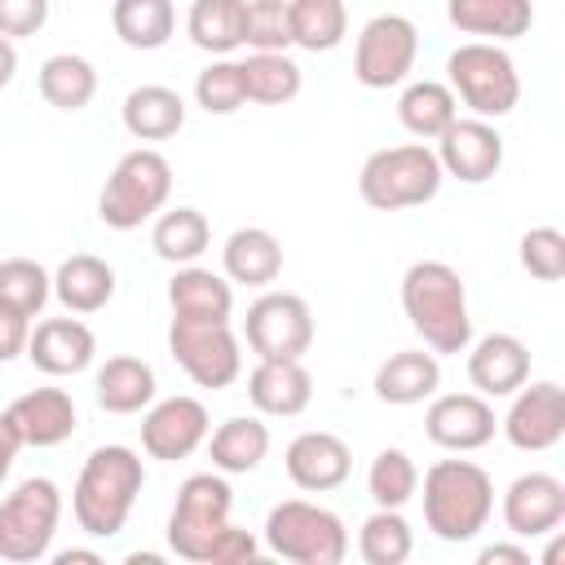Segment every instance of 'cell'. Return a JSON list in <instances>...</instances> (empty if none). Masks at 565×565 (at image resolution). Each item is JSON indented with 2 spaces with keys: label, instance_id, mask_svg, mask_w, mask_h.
Instances as JSON below:
<instances>
[{
  "label": "cell",
  "instance_id": "cell-1",
  "mask_svg": "<svg viewBox=\"0 0 565 565\" xmlns=\"http://www.w3.org/2000/svg\"><path fill=\"white\" fill-rule=\"evenodd\" d=\"M141 486H146V463L132 446H97L84 459L71 490L75 525L88 539H115L128 525Z\"/></svg>",
  "mask_w": 565,
  "mask_h": 565
},
{
  "label": "cell",
  "instance_id": "cell-2",
  "mask_svg": "<svg viewBox=\"0 0 565 565\" xmlns=\"http://www.w3.org/2000/svg\"><path fill=\"white\" fill-rule=\"evenodd\" d=\"M402 313L433 353H463L472 344L468 287L446 260H415L402 274Z\"/></svg>",
  "mask_w": 565,
  "mask_h": 565
},
{
  "label": "cell",
  "instance_id": "cell-3",
  "mask_svg": "<svg viewBox=\"0 0 565 565\" xmlns=\"http://www.w3.org/2000/svg\"><path fill=\"white\" fill-rule=\"evenodd\" d=\"M424 525L441 543H468L490 525L494 481L472 459H437L424 472Z\"/></svg>",
  "mask_w": 565,
  "mask_h": 565
},
{
  "label": "cell",
  "instance_id": "cell-4",
  "mask_svg": "<svg viewBox=\"0 0 565 565\" xmlns=\"http://www.w3.org/2000/svg\"><path fill=\"white\" fill-rule=\"evenodd\" d=\"M441 181L446 172L437 154L424 141H406V146H384L366 154L358 172V194L375 212H402V207H424L428 199H437Z\"/></svg>",
  "mask_w": 565,
  "mask_h": 565
},
{
  "label": "cell",
  "instance_id": "cell-5",
  "mask_svg": "<svg viewBox=\"0 0 565 565\" xmlns=\"http://www.w3.org/2000/svg\"><path fill=\"white\" fill-rule=\"evenodd\" d=\"M446 84L477 119H503L521 102V75L503 44L468 40L446 57Z\"/></svg>",
  "mask_w": 565,
  "mask_h": 565
},
{
  "label": "cell",
  "instance_id": "cell-6",
  "mask_svg": "<svg viewBox=\"0 0 565 565\" xmlns=\"http://www.w3.org/2000/svg\"><path fill=\"white\" fill-rule=\"evenodd\" d=\"M168 194H172V163L159 150L137 146L110 168V177L97 194V216L106 230L124 234V230H137L150 216H159Z\"/></svg>",
  "mask_w": 565,
  "mask_h": 565
},
{
  "label": "cell",
  "instance_id": "cell-7",
  "mask_svg": "<svg viewBox=\"0 0 565 565\" xmlns=\"http://www.w3.org/2000/svg\"><path fill=\"white\" fill-rule=\"evenodd\" d=\"M265 547L291 565H340L349 556L344 521L309 499H282L265 516Z\"/></svg>",
  "mask_w": 565,
  "mask_h": 565
},
{
  "label": "cell",
  "instance_id": "cell-8",
  "mask_svg": "<svg viewBox=\"0 0 565 565\" xmlns=\"http://www.w3.org/2000/svg\"><path fill=\"white\" fill-rule=\"evenodd\" d=\"M230 508H234V490L225 481V472H194L181 481L177 503L168 512V547L181 561L207 565L212 543L225 534L230 525Z\"/></svg>",
  "mask_w": 565,
  "mask_h": 565
},
{
  "label": "cell",
  "instance_id": "cell-9",
  "mask_svg": "<svg viewBox=\"0 0 565 565\" xmlns=\"http://www.w3.org/2000/svg\"><path fill=\"white\" fill-rule=\"evenodd\" d=\"M62 521V490L49 477H26L0 499V561H44Z\"/></svg>",
  "mask_w": 565,
  "mask_h": 565
},
{
  "label": "cell",
  "instance_id": "cell-10",
  "mask_svg": "<svg viewBox=\"0 0 565 565\" xmlns=\"http://www.w3.org/2000/svg\"><path fill=\"white\" fill-rule=\"evenodd\" d=\"M168 353L199 388H230L243 375V344L221 318H181L168 322Z\"/></svg>",
  "mask_w": 565,
  "mask_h": 565
},
{
  "label": "cell",
  "instance_id": "cell-11",
  "mask_svg": "<svg viewBox=\"0 0 565 565\" xmlns=\"http://www.w3.org/2000/svg\"><path fill=\"white\" fill-rule=\"evenodd\" d=\"M419 57V31L406 13H375L353 44V79L362 88H397Z\"/></svg>",
  "mask_w": 565,
  "mask_h": 565
},
{
  "label": "cell",
  "instance_id": "cell-12",
  "mask_svg": "<svg viewBox=\"0 0 565 565\" xmlns=\"http://www.w3.org/2000/svg\"><path fill=\"white\" fill-rule=\"evenodd\" d=\"M243 340L256 358H305L313 344V313L296 291H265L247 305Z\"/></svg>",
  "mask_w": 565,
  "mask_h": 565
},
{
  "label": "cell",
  "instance_id": "cell-13",
  "mask_svg": "<svg viewBox=\"0 0 565 565\" xmlns=\"http://www.w3.org/2000/svg\"><path fill=\"white\" fill-rule=\"evenodd\" d=\"M508 446L525 450V455H543L565 437V388L556 380H525L512 393L508 415L499 419Z\"/></svg>",
  "mask_w": 565,
  "mask_h": 565
},
{
  "label": "cell",
  "instance_id": "cell-14",
  "mask_svg": "<svg viewBox=\"0 0 565 565\" xmlns=\"http://www.w3.org/2000/svg\"><path fill=\"white\" fill-rule=\"evenodd\" d=\"M212 433V419H207V406L199 397H163V402H150L146 415H141V450L150 459H163V463H177V459H190Z\"/></svg>",
  "mask_w": 565,
  "mask_h": 565
},
{
  "label": "cell",
  "instance_id": "cell-15",
  "mask_svg": "<svg viewBox=\"0 0 565 565\" xmlns=\"http://www.w3.org/2000/svg\"><path fill=\"white\" fill-rule=\"evenodd\" d=\"M424 433L433 446L450 450V455H468L494 441L499 419L490 397L481 393H433L428 411H424Z\"/></svg>",
  "mask_w": 565,
  "mask_h": 565
},
{
  "label": "cell",
  "instance_id": "cell-16",
  "mask_svg": "<svg viewBox=\"0 0 565 565\" xmlns=\"http://www.w3.org/2000/svg\"><path fill=\"white\" fill-rule=\"evenodd\" d=\"M437 163L446 177L463 181V185H486L499 168H503V137L490 119H455L441 137H437Z\"/></svg>",
  "mask_w": 565,
  "mask_h": 565
},
{
  "label": "cell",
  "instance_id": "cell-17",
  "mask_svg": "<svg viewBox=\"0 0 565 565\" xmlns=\"http://www.w3.org/2000/svg\"><path fill=\"white\" fill-rule=\"evenodd\" d=\"M503 525L512 539H543L556 534L565 521V481L552 472H521L503 490Z\"/></svg>",
  "mask_w": 565,
  "mask_h": 565
},
{
  "label": "cell",
  "instance_id": "cell-18",
  "mask_svg": "<svg viewBox=\"0 0 565 565\" xmlns=\"http://www.w3.org/2000/svg\"><path fill=\"white\" fill-rule=\"evenodd\" d=\"M282 468L291 477V486L309 490V494H327L335 486L349 481L353 472V450L344 437L327 433V428H309V433H296L282 450Z\"/></svg>",
  "mask_w": 565,
  "mask_h": 565
},
{
  "label": "cell",
  "instance_id": "cell-19",
  "mask_svg": "<svg viewBox=\"0 0 565 565\" xmlns=\"http://www.w3.org/2000/svg\"><path fill=\"white\" fill-rule=\"evenodd\" d=\"M468 380L481 397H512L530 380V349L512 331H490L468 349Z\"/></svg>",
  "mask_w": 565,
  "mask_h": 565
},
{
  "label": "cell",
  "instance_id": "cell-20",
  "mask_svg": "<svg viewBox=\"0 0 565 565\" xmlns=\"http://www.w3.org/2000/svg\"><path fill=\"white\" fill-rule=\"evenodd\" d=\"M26 358L44 375H57V380L62 375H79L97 358V335L79 318H44V322L31 327Z\"/></svg>",
  "mask_w": 565,
  "mask_h": 565
},
{
  "label": "cell",
  "instance_id": "cell-21",
  "mask_svg": "<svg viewBox=\"0 0 565 565\" xmlns=\"http://www.w3.org/2000/svg\"><path fill=\"white\" fill-rule=\"evenodd\" d=\"M247 402L260 415L291 419V415L309 411V402H313V375L305 371L300 358H256V366L247 375Z\"/></svg>",
  "mask_w": 565,
  "mask_h": 565
},
{
  "label": "cell",
  "instance_id": "cell-22",
  "mask_svg": "<svg viewBox=\"0 0 565 565\" xmlns=\"http://www.w3.org/2000/svg\"><path fill=\"white\" fill-rule=\"evenodd\" d=\"M9 419L22 437V446H35V450H49V446H62L75 424H79V411H75V397L66 388H31L22 397L9 402Z\"/></svg>",
  "mask_w": 565,
  "mask_h": 565
},
{
  "label": "cell",
  "instance_id": "cell-23",
  "mask_svg": "<svg viewBox=\"0 0 565 565\" xmlns=\"http://www.w3.org/2000/svg\"><path fill=\"white\" fill-rule=\"evenodd\" d=\"M446 18L459 35L508 44V40L530 35L534 4L530 0H446Z\"/></svg>",
  "mask_w": 565,
  "mask_h": 565
},
{
  "label": "cell",
  "instance_id": "cell-24",
  "mask_svg": "<svg viewBox=\"0 0 565 565\" xmlns=\"http://www.w3.org/2000/svg\"><path fill=\"white\" fill-rule=\"evenodd\" d=\"M154 366L146 358H132V353H115L97 366L93 375V393H97V406L106 415H137L154 402Z\"/></svg>",
  "mask_w": 565,
  "mask_h": 565
},
{
  "label": "cell",
  "instance_id": "cell-25",
  "mask_svg": "<svg viewBox=\"0 0 565 565\" xmlns=\"http://www.w3.org/2000/svg\"><path fill=\"white\" fill-rule=\"evenodd\" d=\"M375 397L388 402V406H415V402H428L437 388H441V362L437 353H424V349H402V353H388L380 366H375Z\"/></svg>",
  "mask_w": 565,
  "mask_h": 565
},
{
  "label": "cell",
  "instance_id": "cell-26",
  "mask_svg": "<svg viewBox=\"0 0 565 565\" xmlns=\"http://www.w3.org/2000/svg\"><path fill=\"white\" fill-rule=\"evenodd\" d=\"M53 296L66 313H97L115 300V269L93 252H75L53 269Z\"/></svg>",
  "mask_w": 565,
  "mask_h": 565
},
{
  "label": "cell",
  "instance_id": "cell-27",
  "mask_svg": "<svg viewBox=\"0 0 565 565\" xmlns=\"http://www.w3.org/2000/svg\"><path fill=\"white\" fill-rule=\"evenodd\" d=\"M119 119L137 141H168L185 124V97L168 84H137L124 97Z\"/></svg>",
  "mask_w": 565,
  "mask_h": 565
},
{
  "label": "cell",
  "instance_id": "cell-28",
  "mask_svg": "<svg viewBox=\"0 0 565 565\" xmlns=\"http://www.w3.org/2000/svg\"><path fill=\"white\" fill-rule=\"evenodd\" d=\"M221 269L230 282H243V287H269L278 274H282V243L260 230V225H243L225 238L221 247Z\"/></svg>",
  "mask_w": 565,
  "mask_h": 565
},
{
  "label": "cell",
  "instance_id": "cell-29",
  "mask_svg": "<svg viewBox=\"0 0 565 565\" xmlns=\"http://www.w3.org/2000/svg\"><path fill=\"white\" fill-rule=\"evenodd\" d=\"M203 446H207V459H212L216 472H225V477L256 472L269 455V428L256 415H234V419L216 424Z\"/></svg>",
  "mask_w": 565,
  "mask_h": 565
},
{
  "label": "cell",
  "instance_id": "cell-30",
  "mask_svg": "<svg viewBox=\"0 0 565 565\" xmlns=\"http://www.w3.org/2000/svg\"><path fill=\"white\" fill-rule=\"evenodd\" d=\"M168 305L181 318H221V322H230L234 282L225 274L203 269V265H177V274L168 282Z\"/></svg>",
  "mask_w": 565,
  "mask_h": 565
},
{
  "label": "cell",
  "instance_id": "cell-31",
  "mask_svg": "<svg viewBox=\"0 0 565 565\" xmlns=\"http://www.w3.org/2000/svg\"><path fill=\"white\" fill-rule=\"evenodd\" d=\"M455 119H459V102L441 79H415L397 97V124L419 141H437Z\"/></svg>",
  "mask_w": 565,
  "mask_h": 565
},
{
  "label": "cell",
  "instance_id": "cell-32",
  "mask_svg": "<svg viewBox=\"0 0 565 565\" xmlns=\"http://www.w3.org/2000/svg\"><path fill=\"white\" fill-rule=\"evenodd\" d=\"M110 26L128 49L154 53L177 31V4L172 0H115L110 4Z\"/></svg>",
  "mask_w": 565,
  "mask_h": 565
},
{
  "label": "cell",
  "instance_id": "cell-33",
  "mask_svg": "<svg viewBox=\"0 0 565 565\" xmlns=\"http://www.w3.org/2000/svg\"><path fill=\"white\" fill-rule=\"evenodd\" d=\"M35 84H40V97L53 110H84L97 97V71L79 53H53V57H44Z\"/></svg>",
  "mask_w": 565,
  "mask_h": 565
},
{
  "label": "cell",
  "instance_id": "cell-34",
  "mask_svg": "<svg viewBox=\"0 0 565 565\" xmlns=\"http://www.w3.org/2000/svg\"><path fill=\"white\" fill-rule=\"evenodd\" d=\"M212 243V225L199 207H168L154 216V230H150V247L159 260L168 265H194Z\"/></svg>",
  "mask_w": 565,
  "mask_h": 565
},
{
  "label": "cell",
  "instance_id": "cell-35",
  "mask_svg": "<svg viewBox=\"0 0 565 565\" xmlns=\"http://www.w3.org/2000/svg\"><path fill=\"white\" fill-rule=\"evenodd\" d=\"M243 4L247 0H194L185 13V35L194 40V49L212 57H230L234 49H243Z\"/></svg>",
  "mask_w": 565,
  "mask_h": 565
},
{
  "label": "cell",
  "instance_id": "cell-36",
  "mask_svg": "<svg viewBox=\"0 0 565 565\" xmlns=\"http://www.w3.org/2000/svg\"><path fill=\"white\" fill-rule=\"evenodd\" d=\"M238 71H243V93L256 106H287L305 88V75L287 53H247Z\"/></svg>",
  "mask_w": 565,
  "mask_h": 565
},
{
  "label": "cell",
  "instance_id": "cell-37",
  "mask_svg": "<svg viewBox=\"0 0 565 565\" xmlns=\"http://www.w3.org/2000/svg\"><path fill=\"white\" fill-rule=\"evenodd\" d=\"M291 13V44L305 53H331L349 35L344 0H287Z\"/></svg>",
  "mask_w": 565,
  "mask_h": 565
},
{
  "label": "cell",
  "instance_id": "cell-38",
  "mask_svg": "<svg viewBox=\"0 0 565 565\" xmlns=\"http://www.w3.org/2000/svg\"><path fill=\"white\" fill-rule=\"evenodd\" d=\"M415 552V530L402 508H375L358 530V556L366 565H402Z\"/></svg>",
  "mask_w": 565,
  "mask_h": 565
},
{
  "label": "cell",
  "instance_id": "cell-39",
  "mask_svg": "<svg viewBox=\"0 0 565 565\" xmlns=\"http://www.w3.org/2000/svg\"><path fill=\"white\" fill-rule=\"evenodd\" d=\"M366 494L375 499V508H406L419 494V468L406 450L384 446L371 468H366Z\"/></svg>",
  "mask_w": 565,
  "mask_h": 565
},
{
  "label": "cell",
  "instance_id": "cell-40",
  "mask_svg": "<svg viewBox=\"0 0 565 565\" xmlns=\"http://www.w3.org/2000/svg\"><path fill=\"white\" fill-rule=\"evenodd\" d=\"M53 296V274L31 260V256H9L0 260V305L26 313V318H40V309L49 305Z\"/></svg>",
  "mask_w": 565,
  "mask_h": 565
},
{
  "label": "cell",
  "instance_id": "cell-41",
  "mask_svg": "<svg viewBox=\"0 0 565 565\" xmlns=\"http://www.w3.org/2000/svg\"><path fill=\"white\" fill-rule=\"evenodd\" d=\"M243 44L252 53H287L291 49L287 0H247L243 4Z\"/></svg>",
  "mask_w": 565,
  "mask_h": 565
},
{
  "label": "cell",
  "instance_id": "cell-42",
  "mask_svg": "<svg viewBox=\"0 0 565 565\" xmlns=\"http://www.w3.org/2000/svg\"><path fill=\"white\" fill-rule=\"evenodd\" d=\"M194 102L207 110V115H234L238 106H247V93H243V71L234 57H212L199 79H194Z\"/></svg>",
  "mask_w": 565,
  "mask_h": 565
},
{
  "label": "cell",
  "instance_id": "cell-43",
  "mask_svg": "<svg viewBox=\"0 0 565 565\" xmlns=\"http://www.w3.org/2000/svg\"><path fill=\"white\" fill-rule=\"evenodd\" d=\"M516 260L530 278L539 282H561L565 278V234L556 225H534L516 243Z\"/></svg>",
  "mask_w": 565,
  "mask_h": 565
},
{
  "label": "cell",
  "instance_id": "cell-44",
  "mask_svg": "<svg viewBox=\"0 0 565 565\" xmlns=\"http://www.w3.org/2000/svg\"><path fill=\"white\" fill-rule=\"evenodd\" d=\"M44 22H49V0H0V35L26 40L44 31Z\"/></svg>",
  "mask_w": 565,
  "mask_h": 565
},
{
  "label": "cell",
  "instance_id": "cell-45",
  "mask_svg": "<svg viewBox=\"0 0 565 565\" xmlns=\"http://www.w3.org/2000/svg\"><path fill=\"white\" fill-rule=\"evenodd\" d=\"M252 556H256V539L230 521V525H225V534L212 543L207 565H243V561H252Z\"/></svg>",
  "mask_w": 565,
  "mask_h": 565
},
{
  "label": "cell",
  "instance_id": "cell-46",
  "mask_svg": "<svg viewBox=\"0 0 565 565\" xmlns=\"http://www.w3.org/2000/svg\"><path fill=\"white\" fill-rule=\"evenodd\" d=\"M26 340H31V318L0 305V362H13L26 353Z\"/></svg>",
  "mask_w": 565,
  "mask_h": 565
},
{
  "label": "cell",
  "instance_id": "cell-47",
  "mask_svg": "<svg viewBox=\"0 0 565 565\" xmlns=\"http://www.w3.org/2000/svg\"><path fill=\"white\" fill-rule=\"evenodd\" d=\"M477 565H530V552L521 543H490L477 552Z\"/></svg>",
  "mask_w": 565,
  "mask_h": 565
},
{
  "label": "cell",
  "instance_id": "cell-48",
  "mask_svg": "<svg viewBox=\"0 0 565 565\" xmlns=\"http://www.w3.org/2000/svg\"><path fill=\"white\" fill-rule=\"evenodd\" d=\"M18 450H22V437H18L13 419H9V411H0V486H4V477H9V468H13V459H18Z\"/></svg>",
  "mask_w": 565,
  "mask_h": 565
},
{
  "label": "cell",
  "instance_id": "cell-49",
  "mask_svg": "<svg viewBox=\"0 0 565 565\" xmlns=\"http://www.w3.org/2000/svg\"><path fill=\"white\" fill-rule=\"evenodd\" d=\"M13 75H18V49L9 35H0V88H9Z\"/></svg>",
  "mask_w": 565,
  "mask_h": 565
},
{
  "label": "cell",
  "instance_id": "cell-50",
  "mask_svg": "<svg viewBox=\"0 0 565 565\" xmlns=\"http://www.w3.org/2000/svg\"><path fill=\"white\" fill-rule=\"evenodd\" d=\"M53 561H57V565H102V552H93V547H66V552H57Z\"/></svg>",
  "mask_w": 565,
  "mask_h": 565
}]
</instances>
